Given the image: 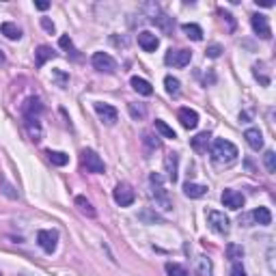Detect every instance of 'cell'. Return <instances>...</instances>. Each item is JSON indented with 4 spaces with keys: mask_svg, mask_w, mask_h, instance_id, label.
Returning a JSON list of instances; mask_svg holds the SVG:
<instances>
[{
    "mask_svg": "<svg viewBox=\"0 0 276 276\" xmlns=\"http://www.w3.org/2000/svg\"><path fill=\"white\" fill-rule=\"evenodd\" d=\"M153 24L157 26V28H162V32H166V35H170V32H173V17H168V15H162V13H157V15L153 17Z\"/></svg>",
    "mask_w": 276,
    "mask_h": 276,
    "instance_id": "obj_24",
    "label": "cell"
},
{
    "mask_svg": "<svg viewBox=\"0 0 276 276\" xmlns=\"http://www.w3.org/2000/svg\"><path fill=\"white\" fill-rule=\"evenodd\" d=\"M220 54H222V48L218 43H214V45H209V48H207V56L209 58H218Z\"/></svg>",
    "mask_w": 276,
    "mask_h": 276,
    "instance_id": "obj_40",
    "label": "cell"
},
{
    "mask_svg": "<svg viewBox=\"0 0 276 276\" xmlns=\"http://www.w3.org/2000/svg\"><path fill=\"white\" fill-rule=\"evenodd\" d=\"M142 142L147 144L151 151H153V149H160V144H162L160 138H157V136H151V134H144V136H142Z\"/></svg>",
    "mask_w": 276,
    "mask_h": 276,
    "instance_id": "obj_38",
    "label": "cell"
},
{
    "mask_svg": "<svg viewBox=\"0 0 276 276\" xmlns=\"http://www.w3.org/2000/svg\"><path fill=\"white\" fill-rule=\"evenodd\" d=\"M130 84H132V89L136 91V93H140V95H144V97H149L151 93H153V87H151V84L144 80V78H140V76H132Z\"/></svg>",
    "mask_w": 276,
    "mask_h": 276,
    "instance_id": "obj_18",
    "label": "cell"
},
{
    "mask_svg": "<svg viewBox=\"0 0 276 276\" xmlns=\"http://www.w3.org/2000/svg\"><path fill=\"white\" fill-rule=\"evenodd\" d=\"M164 87H166V93L170 95V97H177L181 93V82L177 80V78H173V76H166L164 78Z\"/></svg>",
    "mask_w": 276,
    "mask_h": 276,
    "instance_id": "obj_26",
    "label": "cell"
},
{
    "mask_svg": "<svg viewBox=\"0 0 276 276\" xmlns=\"http://www.w3.org/2000/svg\"><path fill=\"white\" fill-rule=\"evenodd\" d=\"M181 30L186 32V37L192 39V41H201V39H203V30H201L199 24H183Z\"/></svg>",
    "mask_w": 276,
    "mask_h": 276,
    "instance_id": "obj_27",
    "label": "cell"
},
{
    "mask_svg": "<svg viewBox=\"0 0 276 276\" xmlns=\"http://www.w3.org/2000/svg\"><path fill=\"white\" fill-rule=\"evenodd\" d=\"M251 24H253V30L257 32L261 39H270L272 37L270 22H268V15H264V13H255V15L251 17Z\"/></svg>",
    "mask_w": 276,
    "mask_h": 276,
    "instance_id": "obj_10",
    "label": "cell"
},
{
    "mask_svg": "<svg viewBox=\"0 0 276 276\" xmlns=\"http://www.w3.org/2000/svg\"><path fill=\"white\" fill-rule=\"evenodd\" d=\"M251 216H253L255 225H261V227H268L272 222V214H270V209H268V207H257Z\"/></svg>",
    "mask_w": 276,
    "mask_h": 276,
    "instance_id": "obj_20",
    "label": "cell"
},
{
    "mask_svg": "<svg viewBox=\"0 0 276 276\" xmlns=\"http://www.w3.org/2000/svg\"><path fill=\"white\" fill-rule=\"evenodd\" d=\"M207 225L218 235H227L231 231V220H229L222 212H216V209H209L207 212Z\"/></svg>",
    "mask_w": 276,
    "mask_h": 276,
    "instance_id": "obj_3",
    "label": "cell"
},
{
    "mask_svg": "<svg viewBox=\"0 0 276 276\" xmlns=\"http://www.w3.org/2000/svg\"><path fill=\"white\" fill-rule=\"evenodd\" d=\"M95 113L104 123H106V126H115L117 119H119L117 108H113L110 104H104V102H95Z\"/></svg>",
    "mask_w": 276,
    "mask_h": 276,
    "instance_id": "obj_11",
    "label": "cell"
},
{
    "mask_svg": "<svg viewBox=\"0 0 276 276\" xmlns=\"http://www.w3.org/2000/svg\"><path fill=\"white\" fill-rule=\"evenodd\" d=\"M138 45H140L144 52H155L157 45H160V39H157L153 32L142 30V32H138Z\"/></svg>",
    "mask_w": 276,
    "mask_h": 276,
    "instance_id": "obj_12",
    "label": "cell"
},
{
    "mask_svg": "<svg viewBox=\"0 0 276 276\" xmlns=\"http://www.w3.org/2000/svg\"><path fill=\"white\" fill-rule=\"evenodd\" d=\"M164 270H166L168 276H190L186 268L179 266V264H173V261H168V264L164 266Z\"/></svg>",
    "mask_w": 276,
    "mask_h": 276,
    "instance_id": "obj_31",
    "label": "cell"
},
{
    "mask_svg": "<svg viewBox=\"0 0 276 276\" xmlns=\"http://www.w3.org/2000/svg\"><path fill=\"white\" fill-rule=\"evenodd\" d=\"M177 117H179L181 126L186 130H194L196 126H199V113L192 108H181L179 113H177Z\"/></svg>",
    "mask_w": 276,
    "mask_h": 276,
    "instance_id": "obj_13",
    "label": "cell"
},
{
    "mask_svg": "<svg viewBox=\"0 0 276 276\" xmlns=\"http://www.w3.org/2000/svg\"><path fill=\"white\" fill-rule=\"evenodd\" d=\"M52 76H54V80L58 82V87H61V89L67 87V82H69V76H67V74H63V71H58V69H56Z\"/></svg>",
    "mask_w": 276,
    "mask_h": 276,
    "instance_id": "obj_39",
    "label": "cell"
},
{
    "mask_svg": "<svg viewBox=\"0 0 276 276\" xmlns=\"http://www.w3.org/2000/svg\"><path fill=\"white\" fill-rule=\"evenodd\" d=\"M227 255H229V259H231V264H240V259L244 257V248H242L240 244H229Z\"/></svg>",
    "mask_w": 276,
    "mask_h": 276,
    "instance_id": "obj_29",
    "label": "cell"
},
{
    "mask_svg": "<svg viewBox=\"0 0 276 276\" xmlns=\"http://www.w3.org/2000/svg\"><path fill=\"white\" fill-rule=\"evenodd\" d=\"M164 170H166L168 179L170 181H177V173H179V155L177 153H168L166 157H164Z\"/></svg>",
    "mask_w": 276,
    "mask_h": 276,
    "instance_id": "obj_15",
    "label": "cell"
},
{
    "mask_svg": "<svg viewBox=\"0 0 276 276\" xmlns=\"http://www.w3.org/2000/svg\"><path fill=\"white\" fill-rule=\"evenodd\" d=\"M190 61H192V52L190 50H168L166 56H164V63L170 65V67H186V65H190Z\"/></svg>",
    "mask_w": 276,
    "mask_h": 276,
    "instance_id": "obj_5",
    "label": "cell"
},
{
    "mask_svg": "<svg viewBox=\"0 0 276 276\" xmlns=\"http://www.w3.org/2000/svg\"><path fill=\"white\" fill-rule=\"evenodd\" d=\"M0 190H2V194H4V196H9V199H17V192L13 190V186L4 179V177H0Z\"/></svg>",
    "mask_w": 276,
    "mask_h": 276,
    "instance_id": "obj_37",
    "label": "cell"
},
{
    "mask_svg": "<svg viewBox=\"0 0 276 276\" xmlns=\"http://www.w3.org/2000/svg\"><path fill=\"white\" fill-rule=\"evenodd\" d=\"M41 110H43V106H41V102H39L37 97H30V100H26L24 106H22V113H24L26 119H39Z\"/></svg>",
    "mask_w": 276,
    "mask_h": 276,
    "instance_id": "obj_14",
    "label": "cell"
},
{
    "mask_svg": "<svg viewBox=\"0 0 276 276\" xmlns=\"http://www.w3.org/2000/svg\"><path fill=\"white\" fill-rule=\"evenodd\" d=\"M82 164H84V168H87V173H93V175H100V173L106 170L104 160L95 153L93 149H84L82 151Z\"/></svg>",
    "mask_w": 276,
    "mask_h": 276,
    "instance_id": "obj_4",
    "label": "cell"
},
{
    "mask_svg": "<svg viewBox=\"0 0 276 276\" xmlns=\"http://www.w3.org/2000/svg\"><path fill=\"white\" fill-rule=\"evenodd\" d=\"M257 4H261V6H272L274 2H272V0H257Z\"/></svg>",
    "mask_w": 276,
    "mask_h": 276,
    "instance_id": "obj_47",
    "label": "cell"
},
{
    "mask_svg": "<svg viewBox=\"0 0 276 276\" xmlns=\"http://www.w3.org/2000/svg\"><path fill=\"white\" fill-rule=\"evenodd\" d=\"M155 130L160 132L164 138H177V134H175V130L170 128V126H166L162 119H155Z\"/></svg>",
    "mask_w": 276,
    "mask_h": 276,
    "instance_id": "obj_32",
    "label": "cell"
},
{
    "mask_svg": "<svg viewBox=\"0 0 276 276\" xmlns=\"http://www.w3.org/2000/svg\"><path fill=\"white\" fill-rule=\"evenodd\" d=\"M58 45H61V48H65V50H71V48H74V43H71V39H69L67 35H63L61 39H58Z\"/></svg>",
    "mask_w": 276,
    "mask_h": 276,
    "instance_id": "obj_42",
    "label": "cell"
},
{
    "mask_svg": "<svg viewBox=\"0 0 276 276\" xmlns=\"http://www.w3.org/2000/svg\"><path fill=\"white\" fill-rule=\"evenodd\" d=\"M149 183H151V194H153V199H155V205L160 209H164V212H170V209H173V201H170V196L166 192V186H164L162 175L160 173H151Z\"/></svg>",
    "mask_w": 276,
    "mask_h": 276,
    "instance_id": "obj_2",
    "label": "cell"
},
{
    "mask_svg": "<svg viewBox=\"0 0 276 276\" xmlns=\"http://www.w3.org/2000/svg\"><path fill=\"white\" fill-rule=\"evenodd\" d=\"M26 130H28V136L35 142H39L43 138V128L39 123V119H26Z\"/></svg>",
    "mask_w": 276,
    "mask_h": 276,
    "instance_id": "obj_21",
    "label": "cell"
},
{
    "mask_svg": "<svg viewBox=\"0 0 276 276\" xmlns=\"http://www.w3.org/2000/svg\"><path fill=\"white\" fill-rule=\"evenodd\" d=\"M209 136L207 132H201V134H196L194 138H192V149L194 151H199V153H203V151H207V147H209Z\"/></svg>",
    "mask_w": 276,
    "mask_h": 276,
    "instance_id": "obj_23",
    "label": "cell"
},
{
    "mask_svg": "<svg viewBox=\"0 0 276 276\" xmlns=\"http://www.w3.org/2000/svg\"><path fill=\"white\" fill-rule=\"evenodd\" d=\"M194 272H196V276H214L212 259L205 257V255H199L194 261Z\"/></svg>",
    "mask_w": 276,
    "mask_h": 276,
    "instance_id": "obj_16",
    "label": "cell"
},
{
    "mask_svg": "<svg viewBox=\"0 0 276 276\" xmlns=\"http://www.w3.org/2000/svg\"><path fill=\"white\" fill-rule=\"evenodd\" d=\"M76 205H78V209L84 214V216H89V218H95V209H93V205H91V201L87 199V196H76Z\"/></svg>",
    "mask_w": 276,
    "mask_h": 276,
    "instance_id": "obj_25",
    "label": "cell"
},
{
    "mask_svg": "<svg viewBox=\"0 0 276 276\" xmlns=\"http://www.w3.org/2000/svg\"><path fill=\"white\" fill-rule=\"evenodd\" d=\"M41 26H43V30H48L50 35L54 32V22H50L48 17H41Z\"/></svg>",
    "mask_w": 276,
    "mask_h": 276,
    "instance_id": "obj_43",
    "label": "cell"
},
{
    "mask_svg": "<svg viewBox=\"0 0 276 276\" xmlns=\"http://www.w3.org/2000/svg\"><path fill=\"white\" fill-rule=\"evenodd\" d=\"M209 153H212V160L216 164H231L238 160V147H235L233 142L225 140V138H218V140L212 142V149H209Z\"/></svg>",
    "mask_w": 276,
    "mask_h": 276,
    "instance_id": "obj_1",
    "label": "cell"
},
{
    "mask_svg": "<svg viewBox=\"0 0 276 276\" xmlns=\"http://www.w3.org/2000/svg\"><path fill=\"white\" fill-rule=\"evenodd\" d=\"M0 32H2L6 39H11V41H15V39L22 37V30H19L17 24H13V22H2V24H0Z\"/></svg>",
    "mask_w": 276,
    "mask_h": 276,
    "instance_id": "obj_22",
    "label": "cell"
},
{
    "mask_svg": "<svg viewBox=\"0 0 276 276\" xmlns=\"http://www.w3.org/2000/svg\"><path fill=\"white\" fill-rule=\"evenodd\" d=\"M115 201H117V205H121V207H130L134 203L136 199V194H134V190L130 183H119V186L115 188Z\"/></svg>",
    "mask_w": 276,
    "mask_h": 276,
    "instance_id": "obj_8",
    "label": "cell"
},
{
    "mask_svg": "<svg viewBox=\"0 0 276 276\" xmlns=\"http://www.w3.org/2000/svg\"><path fill=\"white\" fill-rule=\"evenodd\" d=\"M220 201H222V205L229 207V209H233V212H238V209L244 207V196H242V192H238V190H231V188H227L225 192H222Z\"/></svg>",
    "mask_w": 276,
    "mask_h": 276,
    "instance_id": "obj_9",
    "label": "cell"
},
{
    "mask_svg": "<svg viewBox=\"0 0 276 276\" xmlns=\"http://www.w3.org/2000/svg\"><path fill=\"white\" fill-rule=\"evenodd\" d=\"M19 276H32V274H19Z\"/></svg>",
    "mask_w": 276,
    "mask_h": 276,
    "instance_id": "obj_49",
    "label": "cell"
},
{
    "mask_svg": "<svg viewBox=\"0 0 276 276\" xmlns=\"http://www.w3.org/2000/svg\"><path fill=\"white\" fill-rule=\"evenodd\" d=\"M231 276H246L244 268H242L240 264H233V268H231Z\"/></svg>",
    "mask_w": 276,
    "mask_h": 276,
    "instance_id": "obj_44",
    "label": "cell"
},
{
    "mask_svg": "<svg viewBox=\"0 0 276 276\" xmlns=\"http://www.w3.org/2000/svg\"><path fill=\"white\" fill-rule=\"evenodd\" d=\"M35 56H37V65L41 67V65H45V61L54 58V52H52V48H48V45H41V48L35 52Z\"/></svg>",
    "mask_w": 276,
    "mask_h": 276,
    "instance_id": "obj_30",
    "label": "cell"
},
{
    "mask_svg": "<svg viewBox=\"0 0 276 276\" xmlns=\"http://www.w3.org/2000/svg\"><path fill=\"white\" fill-rule=\"evenodd\" d=\"M91 63H93V67L97 71H102V74H115L117 71V61L110 54H106V52H95Z\"/></svg>",
    "mask_w": 276,
    "mask_h": 276,
    "instance_id": "obj_6",
    "label": "cell"
},
{
    "mask_svg": "<svg viewBox=\"0 0 276 276\" xmlns=\"http://www.w3.org/2000/svg\"><path fill=\"white\" fill-rule=\"evenodd\" d=\"M35 6H37L39 11H45V9H48V6H50V2H45V0H37V2H35Z\"/></svg>",
    "mask_w": 276,
    "mask_h": 276,
    "instance_id": "obj_46",
    "label": "cell"
},
{
    "mask_svg": "<svg viewBox=\"0 0 276 276\" xmlns=\"http://www.w3.org/2000/svg\"><path fill=\"white\" fill-rule=\"evenodd\" d=\"M268 266H270V272H276V264H274V246L268 248Z\"/></svg>",
    "mask_w": 276,
    "mask_h": 276,
    "instance_id": "obj_41",
    "label": "cell"
},
{
    "mask_svg": "<svg viewBox=\"0 0 276 276\" xmlns=\"http://www.w3.org/2000/svg\"><path fill=\"white\" fill-rule=\"evenodd\" d=\"M0 63H4V56L2 54H0Z\"/></svg>",
    "mask_w": 276,
    "mask_h": 276,
    "instance_id": "obj_48",
    "label": "cell"
},
{
    "mask_svg": "<svg viewBox=\"0 0 276 276\" xmlns=\"http://www.w3.org/2000/svg\"><path fill=\"white\" fill-rule=\"evenodd\" d=\"M264 164H266L268 173H276V153H274V151H266Z\"/></svg>",
    "mask_w": 276,
    "mask_h": 276,
    "instance_id": "obj_35",
    "label": "cell"
},
{
    "mask_svg": "<svg viewBox=\"0 0 276 276\" xmlns=\"http://www.w3.org/2000/svg\"><path fill=\"white\" fill-rule=\"evenodd\" d=\"M48 160L54 164V166H65V164L69 162V155L67 153H63V151H48Z\"/></svg>",
    "mask_w": 276,
    "mask_h": 276,
    "instance_id": "obj_28",
    "label": "cell"
},
{
    "mask_svg": "<svg viewBox=\"0 0 276 276\" xmlns=\"http://www.w3.org/2000/svg\"><path fill=\"white\" fill-rule=\"evenodd\" d=\"M183 194L190 196V199H201V196L207 194V186H201V183H183Z\"/></svg>",
    "mask_w": 276,
    "mask_h": 276,
    "instance_id": "obj_19",
    "label": "cell"
},
{
    "mask_svg": "<svg viewBox=\"0 0 276 276\" xmlns=\"http://www.w3.org/2000/svg\"><path fill=\"white\" fill-rule=\"evenodd\" d=\"M244 138H246L248 147L255 149V151H259L261 147H264V136H261V132H259L257 128H248L246 132H244Z\"/></svg>",
    "mask_w": 276,
    "mask_h": 276,
    "instance_id": "obj_17",
    "label": "cell"
},
{
    "mask_svg": "<svg viewBox=\"0 0 276 276\" xmlns=\"http://www.w3.org/2000/svg\"><path fill=\"white\" fill-rule=\"evenodd\" d=\"M128 110H130V115H132V119H142V117L147 115L144 104H128Z\"/></svg>",
    "mask_w": 276,
    "mask_h": 276,
    "instance_id": "obj_34",
    "label": "cell"
},
{
    "mask_svg": "<svg viewBox=\"0 0 276 276\" xmlns=\"http://www.w3.org/2000/svg\"><path fill=\"white\" fill-rule=\"evenodd\" d=\"M253 74H255V78H257L261 84H266V87L270 84V78L264 74V63H257V65H255V67H253Z\"/></svg>",
    "mask_w": 276,
    "mask_h": 276,
    "instance_id": "obj_36",
    "label": "cell"
},
{
    "mask_svg": "<svg viewBox=\"0 0 276 276\" xmlns=\"http://www.w3.org/2000/svg\"><path fill=\"white\" fill-rule=\"evenodd\" d=\"M138 218L142 222H147V225H155V222H162V218L157 216L155 212H151V209H142L140 214H138Z\"/></svg>",
    "mask_w": 276,
    "mask_h": 276,
    "instance_id": "obj_33",
    "label": "cell"
},
{
    "mask_svg": "<svg viewBox=\"0 0 276 276\" xmlns=\"http://www.w3.org/2000/svg\"><path fill=\"white\" fill-rule=\"evenodd\" d=\"M37 244L41 246V251L52 255L56 251V244H58V233L50 231V229H41V231L37 233Z\"/></svg>",
    "mask_w": 276,
    "mask_h": 276,
    "instance_id": "obj_7",
    "label": "cell"
},
{
    "mask_svg": "<svg viewBox=\"0 0 276 276\" xmlns=\"http://www.w3.org/2000/svg\"><path fill=\"white\" fill-rule=\"evenodd\" d=\"M251 222H253V216H251V214H244V216H240V225H244V227H251Z\"/></svg>",
    "mask_w": 276,
    "mask_h": 276,
    "instance_id": "obj_45",
    "label": "cell"
}]
</instances>
